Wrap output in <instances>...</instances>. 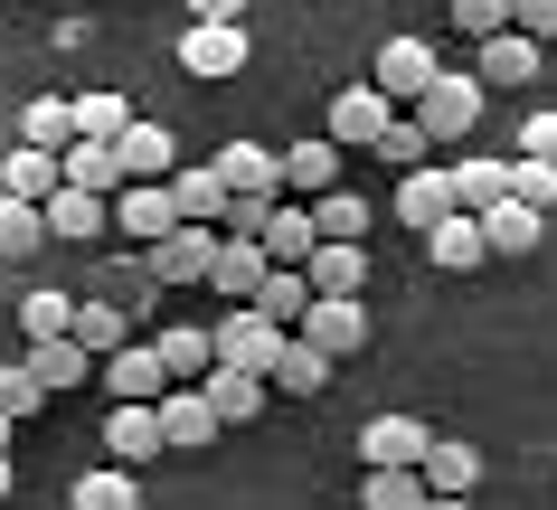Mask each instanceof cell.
<instances>
[{"label":"cell","instance_id":"cell-8","mask_svg":"<svg viewBox=\"0 0 557 510\" xmlns=\"http://www.w3.org/2000/svg\"><path fill=\"white\" fill-rule=\"evenodd\" d=\"M425 453H435V435L416 416H369V435H359V463L369 473H425Z\"/></svg>","mask_w":557,"mask_h":510},{"label":"cell","instance_id":"cell-13","mask_svg":"<svg viewBox=\"0 0 557 510\" xmlns=\"http://www.w3.org/2000/svg\"><path fill=\"white\" fill-rule=\"evenodd\" d=\"M66 189V151H38V142H20L10 161H0V199H29V209H48Z\"/></svg>","mask_w":557,"mask_h":510},{"label":"cell","instance_id":"cell-6","mask_svg":"<svg viewBox=\"0 0 557 510\" xmlns=\"http://www.w3.org/2000/svg\"><path fill=\"white\" fill-rule=\"evenodd\" d=\"M218 227H171V237L161 246H143V274L151 284H208V274H218Z\"/></svg>","mask_w":557,"mask_h":510},{"label":"cell","instance_id":"cell-35","mask_svg":"<svg viewBox=\"0 0 557 510\" xmlns=\"http://www.w3.org/2000/svg\"><path fill=\"white\" fill-rule=\"evenodd\" d=\"M133 104H123L114 86H95V95H76V133H95V142H123V133H133Z\"/></svg>","mask_w":557,"mask_h":510},{"label":"cell","instance_id":"cell-26","mask_svg":"<svg viewBox=\"0 0 557 510\" xmlns=\"http://www.w3.org/2000/svg\"><path fill=\"white\" fill-rule=\"evenodd\" d=\"M425 492H444V501H472V492H482V453L454 445V435H435V453H425Z\"/></svg>","mask_w":557,"mask_h":510},{"label":"cell","instance_id":"cell-19","mask_svg":"<svg viewBox=\"0 0 557 510\" xmlns=\"http://www.w3.org/2000/svg\"><path fill=\"white\" fill-rule=\"evenodd\" d=\"M20 369H29L38 388L58 397V388H86V378H95V369H104V360H95L86 340H76V331H66V340H29V360H20Z\"/></svg>","mask_w":557,"mask_h":510},{"label":"cell","instance_id":"cell-24","mask_svg":"<svg viewBox=\"0 0 557 510\" xmlns=\"http://www.w3.org/2000/svg\"><path fill=\"white\" fill-rule=\"evenodd\" d=\"M539 58H548L539 38L500 29V38H482V58H472V76H482V86H529V76H539Z\"/></svg>","mask_w":557,"mask_h":510},{"label":"cell","instance_id":"cell-18","mask_svg":"<svg viewBox=\"0 0 557 510\" xmlns=\"http://www.w3.org/2000/svg\"><path fill=\"white\" fill-rule=\"evenodd\" d=\"M218 181H227L236 199H284V151H264V142H227V151H218Z\"/></svg>","mask_w":557,"mask_h":510},{"label":"cell","instance_id":"cell-31","mask_svg":"<svg viewBox=\"0 0 557 510\" xmlns=\"http://www.w3.org/2000/svg\"><path fill=\"white\" fill-rule=\"evenodd\" d=\"M123 171H133V181H171V171H180V142L161 133V123H133V133H123Z\"/></svg>","mask_w":557,"mask_h":510},{"label":"cell","instance_id":"cell-17","mask_svg":"<svg viewBox=\"0 0 557 510\" xmlns=\"http://www.w3.org/2000/svg\"><path fill=\"white\" fill-rule=\"evenodd\" d=\"M218 425H227V416L208 407V388H171V397H161V435H171V453H208V445H218Z\"/></svg>","mask_w":557,"mask_h":510},{"label":"cell","instance_id":"cell-52","mask_svg":"<svg viewBox=\"0 0 557 510\" xmlns=\"http://www.w3.org/2000/svg\"><path fill=\"white\" fill-rule=\"evenodd\" d=\"M0 501H10V453H0Z\"/></svg>","mask_w":557,"mask_h":510},{"label":"cell","instance_id":"cell-4","mask_svg":"<svg viewBox=\"0 0 557 510\" xmlns=\"http://www.w3.org/2000/svg\"><path fill=\"white\" fill-rule=\"evenodd\" d=\"M482 76H472V66H444L435 86H425V104H416V123H425V133H435V142H463L472 123H482Z\"/></svg>","mask_w":557,"mask_h":510},{"label":"cell","instance_id":"cell-33","mask_svg":"<svg viewBox=\"0 0 557 510\" xmlns=\"http://www.w3.org/2000/svg\"><path fill=\"white\" fill-rule=\"evenodd\" d=\"M482 237H492V256H529L539 246V209L529 199H500V209H482Z\"/></svg>","mask_w":557,"mask_h":510},{"label":"cell","instance_id":"cell-25","mask_svg":"<svg viewBox=\"0 0 557 510\" xmlns=\"http://www.w3.org/2000/svg\"><path fill=\"white\" fill-rule=\"evenodd\" d=\"M199 388H208V407H218V416H227V425H256V416H264V397H274V388H264V378H256V369H227V360L208 369Z\"/></svg>","mask_w":557,"mask_h":510},{"label":"cell","instance_id":"cell-39","mask_svg":"<svg viewBox=\"0 0 557 510\" xmlns=\"http://www.w3.org/2000/svg\"><path fill=\"white\" fill-rule=\"evenodd\" d=\"M20 331H29V340H66V331H76V294H48V284H38V294L20 302Z\"/></svg>","mask_w":557,"mask_h":510},{"label":"cell","instance_id":"cell-29","mask_svg":"<svg viewBox=\"0 0 557 510\" xmlns=\"http://www.w3.org/2000/svg\"><path fill=\"white\" fill-rule=\"evenodd\" d=\"M312 302H322V294H312V274H302V265H274V274H264V294H256V312H264V322H284V331H302Z\"/></svg>","mask_w":557,"mask_h":510},{"label":"cell","instance_id":"cell-28","mask_svg":"<svg viewBox=\"0 0 557 510\" xmlns=\"http://www.w3.org/2000/svg\"><path fill=\"white\" fill-rule=\"evenodd\" d=\"M104 227H114V199H95V189H58V199H48V237H104Z\"/></svg>","mask_w":557,"mask_h":510},{"label":"cell","instance_id":"cell-45","mask_svg":"<svg viewBox=\"0 0 557 510\" xmlns=\"http://www.w3.org/2000/svg\"><path fill=\"white\" fill-rule=\"evenodd\" d=\"M510 29L539 38V48H557V0H510Z\"/></svg>","mask_w":557,"mask_h":510},{"label":"cell","instance_id":"cell-27","mask_svg":"<svg viewBox=\"0 0 557 510\" xmlns=\"http://www.w3.org/2000/svg\"><path fill=\"white\" fill-rule=\"evenodd\" d=\"M66 510H143V482H133V463H95V473H76Z\"/></svg>","mask_w":557,"mask_h":510},{"label":"cell","instance_id":"cell-20","mask_svg":"<svg viewBox=\"0 0 557 510\" xmlns=\"http://www.w3.org/2000/svg\"><path fill=\"white\" fill-rule=\"evenodd\" d=\"M151 350H161V369H171V388H199L208 369H218V331L208 322H171Z\"/></svg>","mask_w":557,"mask_h":510},{"label":"cell","instance_id":"cell-50","mask_svg":"<svg viewBox=\"0 0 557 510\" xmlns=\"http://www.w3.org/2000/svg\"><path fill=\"white\" fill-rule=\"evenodd\" d=\"M10 435H20V416H10V407H0V453H10Z\"/></svg>","mask_w":557,"mask_h":510},{"label":"cell","instance_id":"cell-32","mask_svg":"<svg viewBox=\"0 0 557 510\" xmlns=\"http://www.w3.org/2000/svg\"><path fill=\"white\" fill-rule=\"evenodd\" d=\"M331 378H341V360H322V350L294 331V350H284V369H274V388H284V397H322Z\"/></svg>","mask_w":557,"mask_h":510},{"label":"cell","instance_id":"cell-34","mask_svg":"<svg viewBox=\"0 0 557 510\" xmlns=\"http://www.w3.org/2000/svg\"><path fill=\"white\" fill-rule=\"evenodd\" d=\"M76 340H86L95 360H114V350H133V312H114V302H76Z\"/></svg>","mask_w":557,"mask_h":510},{"label":"cell","instance_id":"cell-44","mask_svg":"<svg viewBox=\"0 0 557 510\" xmlns=\"http://www.w3.org/2000/svg\"><path fill=\"white\" fill-rule=\"evenodd\" d=\"M454 29H472V38H500V29H510V0H454Z\"/></svg>","mask_w":557,"mask_h":510},{"label":"cell","instance_id":"cell-11","mask_svg":"<svg viewBox=\"0 0 557 510\" xmlns=\"http://www.w3.org/2000/svg\"><path fill=\"white\" fill-rule=\"evenodd\" d=\"M264 274H274L264 237H227V246H218V274H208V294L236 312V302H256V294H264Z\"/></svg>","mask_w":557,"mask_h":510},{"label":"cell","instance_id":"cell-42","mask_svg":"<svg viewBox=\"0 0 557 510\" xmlns=\"http://www.w3.org/2000/svg\"><path fill=\"white\" fill-rule=\"evenodd\" d=\"M510 199H529V209L548 217L557 209V161H529V151H520V161H510Z\"/></svg>","mask_w":557,"mask_h":510},{"label":"cell","instance_id":"cell-49","mask_svg":"<svg viewBox=\"0 0 557 510\" xmlns=\"http://www.w3.org/2000/svg\"><path fill=\"white\" fill-rule=\"evenodd\" d=\"M189 10H199V20H246L256 0H189Z\"/></svg>","mask_w":557,"mask_h":510},{"label":"cell","instance_id":"cell-5","mask_svg":"<svg viewBox=\"0 0 557 510\" xmlns=\"http://www.w3.org/2000/svg\"><path fill=\"white\" fill-rule=\"evenodd\" d=\"M322 133L341 151H379L387 133H397V104H387L379 86H341V95H331V114H322Z\"/></svg>","mask_w":557,"mask_h":510},{"label":"cell","instance_id":"cell-1","mask_svg":"<svg viewBox=\"0 0 557 510\" xmlns=\"http://www.w3.org/2000/svg\"><path fill=\"white\" fill-rule=\"evenodd\" d=\"M208 331H218V360H227V369H256L264 388H274V369H284V350H294V331H284V322H264L256 302H236V312H218Z\"/></svg>","mask_w":557,"mask_h":510},{"label":"cell","instance_id":"cell-30","mask_svg":"<svg viewBox=\"0 0 557 510\" xmlns=\"http://www.w3.org/2000/svg\"><path fill=\"white\" fill-rule=\"evenodd\" d=\"M312 246H322L312 209H302V199H284V209H274V227H264V256H274V265H312Z\"/></svg>","mask_w":557,"mask_h":510},{"label":"cell","instance_id":"cell-38","mask_svg":"<svg viewBox=\"0 0 557 510\" xmlns=\"http://www.w3.org/2000/svg\"><path fill=\"white\" fill-rule=\"evenodd\" d=\"M20 142H38V151H66V142H76V104H58V95H38L29 114H20Z\"/></svg>","mask_w":557,"mask_h":510},{"label":"cell","instance_id":"cell-51","mask_svg":"<svg viewBox=\"0 0 557 510\" xmlns=\"http://www.w3.org/2000/svg\"><path fill=\"white\" fill-rule=\"evenodd\" d=\"M425 510H463V501H444V492H425Z\"/></svg>","mask_w":557,"mask_h":510},{"label":"cell","instance_id":"cell-43","mask_svg":"<svg viewBox=\"0 0 557 510\" xmlns=\"http://www.w3.org/2000/svg\"><path fill=\"white\" fill-rule=\"evenodd\" d=\"M425 151H435V133H425L416 114H397V133L379 142V161H397V171H425Z\"/></svg>","mask_w":557,"mask_h":510},{"label":"cell","instance_id":"cell-15","mask_svg":"<svg viewBox=\"0 0 557 510\" xmlns=\"http://www.w3.org/2000/svg\"><path fill=\"white\" fill-rule=\"evenodd\" d=\"M66 189L123 199V189H133V171H123V142H95V133H76V142H66Z\"/></svg>","mask_w":557,"mask_h":510},{"label":"cell","instance_id":"cell-14","mask_svg":"<svg viewBox=\"0 0 557 510\" xmlns=\"http://www.w3.org/2000/svg\"><path fill=\"white\" fill-rule=\"evenodd\" d=\"M454 209H463V199H454V171H435V161L397 181V217H407L416 237H435V227H444V217H454Z\"/></svg>","mask_w":557,"mask_h":510},{"label":"cell","instance_id":"cell-10","mask_svg":"<svg viewBox=\"0 0 557 510\" xmlns=\"http://www.w3.org/2000/svg\"><path fill=\"white\" fill-rule=\"evenodd\" d=\"M171 199H180V227H227V209H236V189L218 181V161H180Z\"/></svg>","mask_w":557,"mask_h":510},{"label":"cell","instance_id":"cell-46","mask_svg":"<svg viewBox=\"0 0 557 510\" xmlns=\"http://www.w3.org/2000/svg\"><path fill=\"white\" fill-rule=\"evenodd\" d=\"M0 407H10V416H38V407H48V388H38L29 369H0Z\"/></svg>","mask_w":557,"mask_h":510},{"label":"cell","instance_id":"cell-23","mask_svg":"<svg viewBox=\"0 0 557 510\" xmlns=\"http://www.w3.org/2000/svg\"><path fill=\"white\" fill-rule=\"evenodd\" d=\"M416 246H425V256H435L444 274H472V265H492V237H482V217H472V209H454V217L435 227V237H416Z\"/></svg>","mask_w":557,"mask_h":510},{"label":"cell","instance_id":"cell-2","mask_svg":"<svg viewBox=\"0 0 557 510\" xmlns=\"http://www.w3.org/2000/svg\"><path fill=\"white\" fill-rule=\"evenodd\" d=\"M246 58H256L246 20H189V38H180V66H189L199 86H227V76H246Z\"/></svg>","mask_w":557,"mask_h":510},{"label":"cell","instance_id":"cell-16","mask_svg":"<svg viewBox=\"0 0 557 510\" xmlns=\"http://www.w3.org/2000/svg\"><path fill=\"white\" fill-rule=\"evenodd\" d=\"M114 227H123V237H143V246H161V237L180 227V199H171V181H133V189L114 199Z\"/></svg>","mask_w":557,"mask_h":510},{"label":"cell","instance_id":"cell-47","mask_svg":"<svg viewBox=\"0 0 557 510\" xmlns=\"http://www.w3.org/2000/svg\"><path fill=\"white\" fill-rule=\"evenodd\" d=\"M274 209H284V199H236L218 237H264V227H274Z\"/></svg>","mask_w":557,"mask_h":510},{"label":"cell","instance_id":"cell-37","mask_svg":"<svg viewBox=\"0 0 557 510\" xmlns=\"http://www.w3.org/2000/svg\"><path fill=\"white\" fill-rule=\"evenodd\" d=\"M454 199H463L472 217L500 209V199H510V161H463V171H454Z\"/></svg>","mask_w":557,"mask_h":510},{"label":"cell","instance_id":"cell-12","mask_svg":"<svg viewBox=\"0 0 557 510\" xmlns=\"http://www.w3.org/2000/svg\"><path fill=\"white\" fill-rule=\"evenodd\" d=\"M302 340H312L322 360H359V350H369V302H312V312H302Z\"/></svg>","mask_w":557,"mask_h":510},{"label":"cell","instance_id":"cell-3","mask_svg":"<svg viewBox=\"0 0 557 510\" xmlns=\"http://www.w3.org/2000/svg\"><path fill=\"white\" fill-rule=\"evenodd\" d=\"M444 76V58H435V38H387L379 48V66H369V86L387 95V104H397V114H416V104H425V86H435Z\"/></svg>","mask_w":557,"mask_h":510},{"label":"cell","instance_id":"cell-22","mask_svg":"<svg viewBox=\"0 0 557 510\" xmlns=\"http://www.w3.org/2000/svg\"><path fill=\"white\" fill-rule=\"evenodd\" d=\"M104 453H114V463H161V453H171L161 407H114V416H104Z\"/></svg>","mask_w":557,"mask_h":510},{"label":"cell","instance_id":"cell-36","mask_svg":"<svg viewBox=\"0 0 557 510\" xmlns=\"http://www.w3.org/2000/svg\"><path fill=\"white\" fill-rule=\"evenodd\" d=\"M312 227H322L331 246H359L369 237V199H359V189H331V199H312Z\"/></svg>","mask_w":557,"mask_h":510},{"label":"cell","instance_id":"cell-40","mask_svg":"<svg viewBox=\"0 0 557 510\" xmlns=\"http://www.w3.org/2000/svg\"><path fill=\"white\" fill-rule=\"evenodd\" d=\"M48 246V209H29V199H0V256H38Z\"/></svg>","mask_w":557,"mask_h":510},{"label":"cell","instance_id":"cell-7","mask_svg":"<svg viewBox=\"0 0 557 510\" xmlns=\"http://www.w3.org/2000/svg\"><path fill=\"white\" fill-rule=\"evenodd\" d=\"M341 171H350V151L331 142V133H312V142L284 151V199H302V209H312V199H331V189H350Z\"/></svg>","mask_w":557,"mask_h":510},{"label":"cell","instance_id":"cell-21","mask_svg":"<svg viewBox=\"0 0 557 510\" xmlns=\"http://www.w3.org/2000/svg\"><path fill=\"white\" fill-rule=\"evenodd\" d=\"M302 274H312V294H322V302H359V294H369V246H331L322 237Z\"/></svg>","mask_w":557,"mask_h":510},{"label":"cell","instance_id":"cell-9","mask_svg":"<svg viewBox=\"0 0 557 510\" xmlns=\"http://www.w3.org/2000/svg\"><path fill=\"white\" fill-rule=\"evenodd\" d=\"M104 388H114V407H161L171 397V369H161V350L151 340H133V350H114V360L95 369Z\"/></svg>","mask_w":557,"mask_h":510},{"label":"cell","instance_id":"cell-48","mask_svg":"<svg viewBox=\"0 0 557 510\" xmlns=\"http://www.w3.org/2000/svg\"><path fill=\"white\" fill-rule=\"evenodd\" d=\"M520 151L529 161H557V104H539V114L520 123Z\"/></svg>","mask_w":557,"mask_h":510},{"label":"cell","instance_id":"cell-41","mask_svg":"<svg viewBox=\"0 0 557 510\" xmlns=\"http://www.w3.org/2000/svg\"><path fill=\"white\" fill-rule=\"evenodd\" d=\"M359 510H425V473H369Z\"/></svg>","mask_w":557,"mask_h":510}]
</instances>
